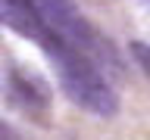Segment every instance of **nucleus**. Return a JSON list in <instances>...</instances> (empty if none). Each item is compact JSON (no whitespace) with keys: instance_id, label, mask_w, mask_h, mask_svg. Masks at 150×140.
Instances as JSON below:
<instances>
[{"instance_id":"nucleus-1","label":"nucleus","mask_w":150,"mask_h":140,"mask_svg":"<svg viewBox=\"0 0 150 140\" xmlns=\"http://www.w3.org/2000/svg\"><path fill=\"white\" fill-rule=\"evenodd\" d=\"M41 50L50 56V62L56 69V78H59V87L66 90V97L75 106H81V109L94 112V115H116L119 97L110 87V81L103 78V72L84 53H78L75 47H69L56 34H47Z\"/></svg>"},{"instance_id":"nucleus-2","label":"nucleus","mask_w":150,"mask_h":140,"mask_svg":"<svg viewBox=\"0 0 150 140\" xmlns=\"http://www.w3.org/2000/svg\"><path fill=\"white\" fill-rule=\"evenodd\" d=\"M35 13L41 16L44 28L69 47H75L78 53H84L97 69H112L122 72V59L116 53V47L88 22V19L75 9L72 0H31Z\"/></svg>"},{"instance_id":"nucleus-3","label":"nucleus","mask_w":150,"mask_h":140,"mask_svg":"<svg viewBox=\"0 0 150 140\" xmlns=\"http://www.w3.org/2000/svg\"><path fill=\"white\" fill-rule=\"evenodd\" d=\"M0 22L35 44H44V37L50 34L41 22V16L35 13L31 0H0Z\"/></svg>"},{"instance_id":"nucleus-4","label":"nucleus","mask_w":150,"mask_h":140,"mask_svg":"<svg viewBox=\"0 0 150 140\" xmlns=\"http://www.w3.org/2000/svg\"><path fill=\"white\" fill-rule=\"evenodd\" d=\"M9 90L16 97L19 106H25L28 112L44 109L50 103V87H47L38 75H25V72H9Z\"/></svg>"},{"instance_id":"nucleus-5","label":"nucleus","mask_w":150,"mask_h":140,"mask_svg":"<svg viewBox=\"0 0 150 140\" xmlns=\"http://www.w3.org/2000/svg\"><path fill=\"white\" fill-rule=\"evenodd\" d=\"M128 53H131V59L138 62V69L150 78V44H144V41H131Z\"/></svg>"},{"instance_id":"nucleus-6","label":"nucleus","mask_w":150,"mask_h":140,"mask_svg":"<svg viewBox=\"0 0 150 140\" xmlns=\"http://www.w3.org/2000/svg\"><path fill=\"white\" fill-rule=\"evenodd\" d=\"M0 140H22V137H19L9 125H3V121H0Z\"/></svg>"}]
</instances>
